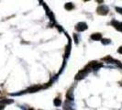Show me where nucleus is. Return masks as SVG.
<instances>
[{
    "instance_id": "1",
    "label": "nucleus",
    "mask_w": 122,
    "mask_h": 110,
    "mask_svg": "<svg viewBox=\"0 0 122 110\" xmlns=\"http://www.w3.org/2000/svg\"><path fill=\"white\" fill-rule=\"evenodd\" d=\"M88 72H89V70H87L86 68H85V69L82 70V71H80L79 73L76 74L75 80H81V79H83V78H85L86 75H87Z\"/></svg>"
},
{
    "instance_id": "2",
    "label": "nucleus",
    "mask_w": 122,
    "mask_h": 110,
    "mask_svg": "<svg viewBox=\"0 0 122 110\" xmlns=\"http://www.w3.org/2000/svg\"><path fill=\"white\" fill-rule=\"evenodd\" d=\"M86 29H87V25L85 22H80L75 26V30L78 32H82V31L86 30Z\"/></svg>"
},
{
    "instance_id": "3",
    "label": "nucleus",
    "mask_w": 122,
    "mask_h": 110,
    "mask_svg": "<svg viewBox=\"0 0 122 110\" xmlns=\"http://www.w3.org/2000/svg\"><path fill=\"white\" fill-rule=\"evenodd\" d=\"M97 13L100 15H107L108 13V7L106 6H100L97 8Z\"/></svg>"
},
{
    "instance_id": "4",
    "label": "nucleus",
    "mask_w": 122,
    "mask_h": 110,
    "mask_svg": "<svg viewBox=\"0 0 122 110\" xmlns=\"http://www.w3.org/2000/svg\"><path fill=\"white\" fill-rule=\"evenodd\" d=\"M111 24L114 26V28H115L116 30L122 32V22H118V21H117V20H112V21H111Z\"/></svg>"
},
{
    "instance_id": "5",
    "label": "nucleus",
    "mask_w": 122,
    "mask_h": 110,
    "mask_svg": "<svg viewBox=\"0 0 122 110\" xmlns=\"http://www.w3.org/2000/svg\"><path fill=\"white\" fill-rule=\"evenodd\" d=\"M91 39L93 40H101L102 35L100 33H94L91 35Z\"/></svg>"
},
{
    "instance_id": "6",
    "label": "nucleus",
    "mask_w": 122,
    "mask_h": 110,
    "mask_svg": "<svg viewBox=\"0 0 122 110\" xmlns=\"http://www.w3.org/2000/svg\"><path fill=\"white\" fill-rule=\"evenodd\" d=\"M64 106H63V108L64 110H71V102L69 101V100H66L65 102H64V105H63Z\"/></svg>"
},
{
    "instance_id": "7",
    "label": "nucleus",
    "mask_w": 122,
    "mask_h": 110,
    "mask_svg": "<svg viewBox=\"0 0 122 110\" xmlns=\"http://www.w3.org/2000/svg\"><path fill=\"white\" fill-rule=\"evenodd\" d=\"M73 88L72 87L71 89H69V91H68V93H67V98L69 99V100H73Z\"/></svg>"
},
{
    "instance_id": "8",
    "label": "nucleus",
    "mask_w": 122,
    "mask_h": 110,
    "mask_svg": "<svg viewBox=\"0 0 122 110\" xmlns=\"http://www.w3.org/2000/svg\"><path fill=\"white\" fill-rule=\"evenodd\" d=\"M0 103L3 105H6V104H11L13 103V100H7V99H2L0 101Z\"/></svg>"
},
{
    "instance_id": "9",
    "label": "nucleus",
    "mask_w": 122,
    "mask_h": 110,
    "mask_svg": "<svg viewBox=\"0 0 122 110\" xmlns=\"http://www.w3.org/2000/svg\"><path fill=\"white\" fill-rule=\"evenodd\" d=\"M53 103H54V105H56V106H60V105H61V101L60 98H55Z\"/></svg>"
},
{
    "instance_id": "10",
    "label": "nucleus",
    "mask_w": 122,
    "mask_h": 110,
    "mask_svg": "<svg viewBox=\"0 0 122 110\" xmlns=\"http://www.w3.org/2000/svg\"><path fill=\"white\" fill-rule=\"evenodd\" d=\"M70 43L68 44L67 46H66V50H65V58H67L68 56H69V53H70V50H71V48H70Z\"/></svg>"
},
{
    "instance_id": "11",
    "label": "nucleus",
    "mask_w": 122,
    "mask_h": 110,
    "mask_svg": "<svg viewBox=\"0 0 122 110\" xmlns=\"http://www.w3.org/2000/svg\"><path fill=\"white\" fill-rule=\"evenodd\" d=\"M73 5L72 3H67L66 5H65V9H67V10H71V9H73Z\"/></svg>"
},
{
    "instance_id": "12",
    "label": "nucleus",
    "mask_w": 122,
    "mask_h": 110,
    "mask_svg": "<svg viewBox=\"0 0 122 110\" xmlns=\"http://www.w3.org/2000/svg\"><path fill=\"white\" fill-rule=\"evenodd\" d=\"M101 42L103 43L104 45H107V44H109L110 43V40H107V39H104L101 40Z\"/></svg>"
},
{
    "instance_id": "13",
    "label": "nucleus",
    "mask_w": 122,
    "mask_h": 110,
    "mask_svg": "<svg viewBox=\"0 0 122 110\" xmlns=\"http://www.w3.org/2000/svg\"><path fill=\"white\" fill-rule=\"evenodd\" d=\"M116 10H117V12H118V13L122 14V8H121V7H117H117H116Z\"/></svg>"
},
{
    "instance_id": "14",
    "label": "nucleus",
    "mask_w": 122,
    "mask_h": 110,
    "mask_svg": "<svg viewBox=\"0 0 122 110\" xmlns=\"http://www.w3.org/2000/svg\"><path fill=\"white\" fill-rule=\"evenodd\" d=\"M73 37H74V40H75V42H76V43H78V42H79V39H77V35H76V34H74V35H73Z\"/></svg>"
},
{
    "instance_id": "15",
    "label": "nucleus",
    "mask_w": 122,
    "mask_h": 110,
    "mask_svg": "<svg viewBox=\"0 0 122 110\" xmlns=\"http://www.w3.org/2000/svg\"><path fill=\"white\" fill-rule=\"evenodd\" d=\"M4 108H5V105H3L0 103V110H3Z\"/></svg>"
},
{
    "instance_id": "16",
    "label": "nucleus",
    "mask_w": 122,
    "mask_h": 110,
    "mask_svg": "<svg viewBox=\"0 0 122 110\" xmlns=\"http://www.w3.org/2000/svg\"><path fill=\"white\" fill-rule=\"evenodd\" d=\"M117 51H118V53H121L122 54V47H120L119 49L117 50Z\"/></svg>"
},
{
    "instance_id": "17",
    "label": "nucleus",
    "mask_w": 122,
    "mask_h": 110,
    "mask_svg": "<svg viewBox=\"0 0 122 110\" xmlns=\"http://www.w3.org/2000/svg\"><path fill=\"white\" fill-rule=\"evenodd\" d=\"M29 110H34V109H33V108H30Z\"/></svg>"
}]
</instances>
